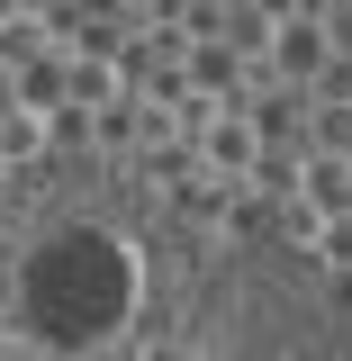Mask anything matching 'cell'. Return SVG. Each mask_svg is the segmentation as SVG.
I'll return each instance as SVG.
<instances>
[{
	"instance_id": "6da1fadb",
	"label": "cell",
	"mask_w": 352,
	"mask_h": 361,
	"mask_svg": "<svg viewBox=\"0 0 352 361\" xmlns=\"http://www.w3.org/2000/svg\"><path fill=\"white\" fill-rule=\"evenodd\" d=\"M135 289H145V271H135L127 235H109V226H54L37 253L18 262V298L9 307L28 325V343H45V353H90V343L127 334Z\"/></svg>"
},
{
	"instance_id": "7a4b0ae2",
	"label": "cell",
	"mask_w": 352,
	"mask_h": 361,
	"mask_svg": "<svg viewBox=\"0 0 352 361\" xmlns=\"http://www.w3.org/2000/svg\"><path fill=\"white\" fill-rule=\"evenodd\" d=\"M190 145H199L208 180H253V163H262V127H253L244 109H226V99H208V109H199Z\"/></svg>"
},
{
	"instance_id": "3957f363",
	"label": "cell",
	"mask_w": 352,
	"mask_h": 361,
	"mask_svg": "<svg viewBox=\"0 0 352 361\" xmlns=\"http://www.w3.org/2000/svg\"><path fill=\"white\" fill-rule=\"evenodd\" d=\"M325 63H334V37H325L316 18H280V27H271V45H262V73H271V82H280V90H298V82H316Z\"/></svg>"
},
{
	"instance_id": "277c9868",
	"label": "cell",
	"mask_w": 352,
	"mask_h": 361,
	"mask_svg": "<svg viewBox=\"0 0 352 361\" xmlns=\"http://www.w3.org/2000/svg\"><path fill=\"white\" fill-rule=\"evenodd\" d=\"M118 99H127V73H118V54H109V45L90 37V45H73V54H63V109H73V118H99V109H118Z\"/></svg>"
},
{
	"instance_id": "5b68a950",
	"label": "cell",
	"mask_w": 352,
	"mask_h": 361,
	"mask_svg": "<svg viewBox=\"0 0 352 361\" xmlns=\"http://www.w3.org/2000/svg\"><path fill=\"white\" fill-rule=\"evenodd\" d=\"M45 145H54V118H37V109H0V172H9V163H37Z\"/></svg>"
},
{
	"instance_id": "8992f818",
	"label": "cell",
	"mask_w": 352,
	"mask_h": 361,
	"mask_svg": "<svg viewBox=\"0 0 352 361\" xmlns=\"http://www.w3.org/2000/svg\"><path fill=\"white\" fill-rule=\"evenodd\" d=\"M298 154H352V109L308 99V145H298Z\"/></svg>"
},
{
	"instance_id": "52a82bcc",
	"label": "cell",
	"mask_w": 352,
	"mask_h": 361,
	"mask_svg": "<svg viewBox=\"0 0 352 361\" xmlns=\"http://www.w3.org/2000/svg\"><path fill=\"white\" fill-rule=\"evenodd\" d=\"M289 244H308V253H325V244H334V217H325V208H308V199H289Z\"/></svg>"
},
{
	"instance_id": "ba28073f",
	"label": "cell",
	"mask_w": 352,
	"mask_h": 361,
	"mask_svg": "<svg viewBox=\"0 0 352 361\" xmlns=\"http://www.w3.org/2000/svg\"><path fill=\"white\" fill-rule=\"evenodd\" d=\"M145 361H199V353H190V343H154Z\"/></svg>"
},
{
	"instance_id": "9c48e42d",
	"label": "cell",
	"mask_w": 352,
	"mask_h": 361,
	"mask_svg": "<svg viewBox=\"0 0 352 361\" xmlns=\"http://www.w3.org/2000/svg\"><path fill=\"white\" fill-rule=\"evenodd\" d=\"M18 9H28V0H0V27H9V18H18Z\"/></svg>"
}]
</instances>
